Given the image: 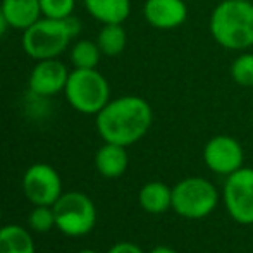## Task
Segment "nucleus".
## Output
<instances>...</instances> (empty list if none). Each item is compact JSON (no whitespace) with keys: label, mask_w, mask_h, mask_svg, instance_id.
<instances>
[{"label":"nucleus","mask_w":253,"mask_h":253,"mask_svg":"<svg viewBox=\"0 0 253 253\" xmlns=\"http://www.w3.org/2000/svg\"><path fill=\"white\" fill-rule=\"evenodd\" d=\"M153 123L152 105L136 95L109 100L97 114V131L107 143L129 147L148 133Z\"/></svg>","instance_id":"obj_1"},{"label":"nucleus","mask_w":253,"mask_h":253,"mask_svg":"<svg viewBox=\"0 0 253 253\" xmlns=\"http://www.w3.org/2000/svg\"><path fill=\"white\" fill-rule=\"evenodd\" d=\"M209 31L219 47L245 52L253 47V2L222 0L213 7Z\"/></svg>","instance_id":"obj_2"},{"label":"nucleus","mask_w":253,"mask_h":253,"mask_svg":"<svg viewBox=\"0 0 253 253\" xmlns=\"http://www.w3.org/2000/svg\"><path fill=\"white\" fill-rule=\"evenodd\" d=\"M80 30L81 23L73 16L66 19L43 17L24 30L23 48L35 60L55 59L66 50L69 42L80 33Z\"/></svg>","instance_id":"obj_3"},{"label":"nucleus","mask_w":253,"mask_h":253,"mask_svg":"<svg viewBox=\"0 0 253 253\" xmlns=\"http://www.w3.org/2000/svg\"><path fill=\"white\" fill-rule=\"evenodd\" d=\"M66 97L73 109L81 114H95L110 100L109 81L97 69H74L66 83Z\"/></svg>","instance_id":"obj_4"},{"label":"nucleus","mask_w":253,"mask_h":253,"mask_svg":"<svg viewBox=\"0 0 253 253\" xmlns=\"http://www.w3.org/2000/svg\"><path fill=\"white\" fill-rule=\"evenodd\" d=\"M217 203L219 191L205 177H184L172 186V210L183 219H205Z\"/></svg>","instance_id":"obj_5"},{"label":"nucleus","mask_w":253,"mask_h":253,"mask_svg":"<svg viewBox=\"0 0 253 253\" xmlns=\"http://www.w3.org/2000/svg\"><path fill=\"white\" fill-rule=\"evenodd\" d=\"M55 227L62 234L71 238H80L91 233L97 224V209L90 197L80 191H69L60 195L53 203Z\"/></svg>","instance_id":"obj_6"},{"label":"nucleus","mask_w":253,"mask_h":253,"mask_svg":"<svg viewBox=\"0 0 253 253\" xmlns=\"http://www.w3.org/2000/svg\"><path fill=\"white\" fill-rule=\"evenodd\" d=\"M224 205L231 219L243 226L253 224V169L241 167L226 176Z\"/></svg>","instance_id":"obj_7"},{"label":"nucleus","mask_w":253,"mask_h":253,"mask_svg":"<svg viewBox=\"0 0 253 253\" xmlns=\"http://www.w3.org/2000/svg\"><path fill=\"white\" fill-rule=\"evenodd\" d=\"M24 197L33 205H53L62 195L60 176L48 164H35L23 177Z\"/></svg>","instance_id":"obj_8"},{"label":"nucleus","mask_w":253,"mask_h":253,"mask_svg":"<svg viewBox=\"0 0 253 253\" xmlns=\"http://www.w3.org/2000/svg\"><path fill=\"white\" fill-rule=\"evenodd\" d=\"M203 162L212 172L229 176L234 170L243 167V147L236 138L227 136V134H217L210 138L203 147Z\"/></svg>","instance_id":"obj_9"},{"label":"nucleus","mask_w":253,"mask_h":253,"mask_svg":"<svg viewBox=\"0 0 253 253\" xmlns=\"http://www.w3.org/2000/svg\"><path fill=\"white\" fill-rule=\"evenodd\" d=\"M69 71L60 60H38L30 74V90L37 97H52L66 88Z\"/></svg>","instance_id":"obj_10"},{"label":"nucleus","mask_w":253,"mask_h":253,"mask_svg":"<svg viewBox=\"0 0 253 253\" xmlns=\"http://www.w3.org/2000/svg\"><path fill=\"white\" fill-rule=\"evenodd\" d=\"M145 21L160 31L176 30L188 19L184 0H147L143 5Z\"/></svg>","instance_id":"obj_11"},{"label":"nucleus","mask_w":253,"mask_h":253,"mask_svg":"<svg viewBox=\"0 0 253 253\" xmlns=\"http://www.w3.org/2000/svg\"><path fill=\"white\" fill-rule=\"evenodd\" d=\"M127 164H129V155L123 145L105 141V145L98 148L95 155V167L100 172V176L107 179H116L123 176L127 169Z\"/></svg>","instance_id":"obj_12"},{"label":"nucleus","mask_w":253,"mask_h":253,"mask_svg":"<svg viewBox=\"0 0 253 253\" xmlns=\"http://www.w3.org/2000/svg\"><path fill=\"white\" fill-rule=\"evenodd\" d=\"M3 16L10 28L16 30H28L42 16L40 0H2Z\"/></svg>","instance_id":"obj_13"},{"label":"nucleus","mask_w":253,"mask_h":253,"mask_svg":"<svg viewBox=\"0 0 253 253\" xmlns=\"http://www.w3.org/2000/svg\"><path fill=\"white\" fill-rule=\"evenodd\" d=\"M84 7L102 24H123L131 14V0H84Z\"/></svg>","instance_id":"obj_14"},{"label":"nucleus","mask_w":253,"mask_h":253,"mask_svg":"<svg viewBox=\"0 0 253 253\" xmlns=\"http://www.w3.org/2000/svg\"><path fill=\"white\" fill-rule=\"evenodd\" d=\"M138 202L145 212L159 215L172 209V188L162 181H150L140 190Z\"/></svg>","instance_id":"obj_15"},{"label":"nucleus","mask_w":253,"mask_h":253,"mask_svg":"<svg viewBox=\"0 0 253 253\" xmlns=\"http://www.w3.org/2000/svg\"><path fill=\"white\" fill-rule=\"evenodd\" d=\"M0 253H35L31 234L17 224L0 229Z\"/></svg>","instance_id":"obj_16"},{"label":"nucleus","mask_w":253,"mask_h":253,"mask_svg":"<svg viewBox=\"0 0 253 253\" xmlns=\"http://www.w3.org/2000/svg\"><path fill=\"white\" fill-rule=\"evenodd\" d=\"M97 43L102 50V55L116 57L124 52L127 43V35L123 24H103L97 37Z\"/></svg>","instance_id":"obj_17"},{"label":"nucleus","mask_w":253,"mask_h":253,"mask_svg":"<svg viewBox=\"0 0 253 253\" xmlns=\"http://www.w3.org/2000/svg\"><path fill=\"white\" fill-rule=\"evenodd\" d=\"M102 50L98 47L97 42L90 40H80L71 50V60H73L74 67L78 69H97L98 62H100Z\"/></svg>","instance_id":"obj_18"},{"label":"nucleus","mask_w":253,"mask_h":253,"mask_svg":"<svg viewBox=\"0 0 253 253\" xmlns=\"http://www.w3.org/2000/svg\"><path fill=\"white\" fill-rule=\"evenodd\" d=\"M231 78L243 88H253V52H241L231 64Z\"/></svg>","instance_id":"obj_19"},{"label":"nucleus","mask_w":253,"mask_h":253,"mask_svg":"<svg viewBox=\"0 0 253 253\" xmlns=\"http://www.w3.org/2000/svg\"><path fill=\"white\" fill-rule=\"evenodd\" d=\"M55 226L53 207L50 205H35L30 213V227L37 233H48Z\"/></svg>","instance_id":"obj_20"},{"label":"nucleus","mask_w":253,"mask_h":253,"mask_svg":"<svg viewBox=\"0 0 253 253\" xmlns=\"http://www.w3.org/2000/svg\"><path fill=\"white\" fill-rule=\"evenodd\" d=\"M42 14L50 19H66L73 14L74 0H40Z\"/></svg>","instance_id":"obj_21"},{"label":"nucleus","mask_w":253,"mask_h":253,"mask_svg":"<svg viewBox=\"0 0 253 253\" xmlns=\"http://www.w3.org/2000/svg\"><path fill=\"white\" fill-rule=\"evenodd\" d=\"M107 253H145L138 245L129 243V241H121V243H116L112 248H110Z\"/></svg>","instance_id":"obj_22"},{"label":"nucleus","mask_w":253,"mask_h":253,"mask_svg":"<svg viewBox=\"0 0 253 253\" xmlns=\"http://www.w3.org/2000/svg\"><path fill=\"white\" fill-rule=\"evenodd\" d=\"M7 26H9V23H7L5 16H3L2 9H0V37H2V35H3V33H5Z\"/></svg>","instance_id":"obj_23"},{"label":"nucleus","mask_w":253,"mask_h":253,"mask_svg":"<svg viewBox=\"0 0 253 253\" xmlns=\"http://www.w3.org/2000/svg\"><path fill=\"white\" fill-rule=\"evenodd\" d=\"M150 253H177V252L169 247H155L153 250H150Z\"/></svg>","instance_id":"obj_24"},{"label":"nucleus","mask_w":253,"mask_h":253,"mask_svg":"<svg viewBox=\"0 0 253 253\" xmlns=\"http://www.w3.org/2000/svg\"><path fill=\"white\" fill-rule=\"evenodd\" d=\"M76 253H98V252H95V250H80V252H76Z\"/></svg>","instance_id":"obj_25"},{"label":"nucleus","mask_w":253,"mask_h":253,"mask_svg":"<svg viewBox=\"0 0 253 253\" xmlns=\"http://www.w3.org/2000/svg\"><path fill=\"white\" fill-rule=\"evenodd\" d=\"M0 220H2V209H0Z\"/></svg>","instance_id":"obj_26"},{"label":"nucleus","mask_w":253,"mask_h":253,"mask_svg":"<svg viewBox=\"0 0 253 253\" xmlns=\"http://www.w3.org/2000/svg\"><path fill=\"white\" fill-rule=\"evenodd\" d=\"M241 2H252V0H241Z\"/></svg>","instance_id":"obj_27"}]
</instances>
